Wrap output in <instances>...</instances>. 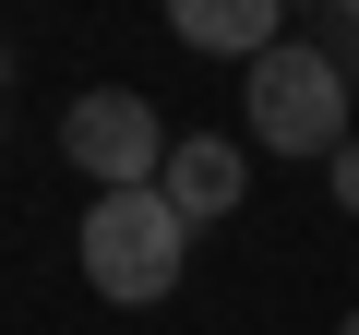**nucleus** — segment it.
<instances>
[{
    "label": "nucleus",
    "mask_w": 359,
    "mask_h": 335,
    "mask_svg": "<svg viewBox=\"0 0 359 335\" xmlns=\"http://www.w3.org/2000/svg\"><path fill=\"white\" fill-rule=\"evenodd\" d=\"M192 264V216L168 192H96L84 204V287L120 299V311H156Z\"/></svg>",
    "instance_id": "1"
},
{
    "label": "nucleus",
    "mask_w": 359,
    "mask_h": 335,
    "mask_svg": "<svg viewBox=\"0 0 359 335\" xmlns=\"http://www.w3.org/2000/svg\"><path fill=\"white\" fill-rule=\"evenodd\" d=\"M240 120H252V144L335 168V144H347V72H335L311 36H276V48L240 72Z\"/></svg>",
    "instance_id": "2"
},
{
    "label": "nucleus",
    "mask_w": 359,
    "mask_h": 335,
    "mask_svg": "<svg viewBox=\"0 0 359 335\" xmlns=\"http://www.w3.org/2000/svg\"><path fill=\"white\" fill-rule=\"evenodd\" d=\"M168 144H180V132H168L132 84H96V96L60 108V156L84 168L96 192H156V180H168Z\"/></svg>",
    "instance_id": "3"
},
{
    "label": "nucleus",
    "mask_w": 359,
    "mask_h": 335,
    "mask_svg": "<svg viewBox=\"0 0 359 335\" xmlns=\"http://www.w3.org/2000/svg\"><path fill=\"white\" fill-rule=\"evenodd\" d=\"M156 192H168L180 216H192V228H216V216H240V192H252V156H240L228 132H180Z\"/></svg>",
    "instance_id": "4"
},
{
    "label": "nucleus",
    "mask_w": 359,
    "mask_h": 335,
    "mask_svg": "<svg viewBox=\"0 0 359 335\" xmlns=\"http://www.w3.org/2000/svg\"><path fill=\"white\" fill-rule=\"evenodd\" d=\"M168 36L192 48V60H264L276 36H287V0H168Z\"/></svg>",
    "instance_id": "5"
},
{
    "label": "nucleus",
    "mask_w": 359,
    "mask_h": 335,
    "mask_svg": "<svg viewBox=\"0 0 359 335\" xmlns=\"http://www.w3.org/2000/svg\"><path fill=\"white\" fill-rule=\"evenodd\" d=\"M311 48H323V60H335V72L359 84V13H323V36H311Z\"/></svg>",
    "instance_id": "6"
},
{
    "label": "nucleus",
    "mask_w": 359,
    "mask_h": 335,
    "mask_svg": "<svg viewBox=\"0 0 359 335\" xmlns=\"http://www.w3.org/2000/svg\"><path fill=\"white\" fill-rule=\"evenodd\" d=\"M323 180H335V204L359 216V144H335V168H323Z\"/></svg>",
    "instance_id": "7"
},
{
    "label": "nucleus",
    "mask_w": 359,
    "mask_h": 335,
    "mask_svg": "<svg viewBox=\"0 0 359 335\" xmlns=\"http://www.w3.org/2000/svg\"><path fill=\"white\" fill-rule=\"evenodd\" d=\"M0 84H13V48H0Z\"/></svg>",
    "instance_id": "8"
},
{
    "label": "nucleus",
    "mask_w": 359,
    "mask_h": 335,
    "mask_svg": "<svg viewBox=\"0 0 359 335\" xmlns=\"http://www.w3.org/2000/svg\"><path fill=\"white\" fill-rule=\"evenodd\" d=\"M323 13H359V0H323Z\"/></svg>",
    "instance_id": "9"
},
{
    "label": "nucleus",
    "mask_w": 359,
    "mask_h": 335,
    "mask_svg": "<svg viewBox=\"0 0 359 335\" xmlns=\"http://www.w3.org/2000/svg\"><path fill=\"white\" fill-rule=\"evenodd\" d=\"M335 335H359V311H347V323H335Z\"/></svg>",
    "instance_id": "10"
}]
</instances>
